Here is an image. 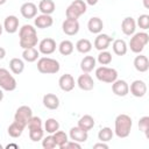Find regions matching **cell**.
Returning <instances> with one entry per match:
<instances>
[{
	"mask_svg": "<svg viewBox=\"0 0 149 149\" xmlns=\"http://www.w3.org/2000/svg\"><path fill=\"white\" fill-rule=\"evenodd\" d=\"M143 6H144V8L149 9V0H143Z\"/></svg>",
	"mask_w": 149,
	"mask_h": 149,
	"instance_id": "obj_46",
	"label": "cell"
},
{
	"mask_svg": "<svg viewBox=\"0 0 149 149\" xmlns=\"http://www.w3.org/2000/svg\"><path fill=\"white\" fill-rule=\"evenodd\" d=\"M76 49L80 54H88L92 50V43L87 38H80L76 43Z\"/></svg>",
	"mask_w": 149,
	"mask_h": 149,
	"instance_id": "obj_31",
	"label": "cell"
},
{
	"mask_svg": "<svg viewBox=\"0 0 149 149\" xmlns=\"http://www.w3.org/2000/svg\"><path fill=\"white\" fill-rule=\"evenodd\" d=\"M129 91L130 93L136 97V98H142L146 95L147 93V84L143 81V80H140V79H136L134 80L130 86H129Z\"/></svg>",
	"mask_w": 149,
	"mask_h": 149,
	"instance_id": "obj_12",
	"label": "cell"
},
{
	"mask_svg": "<svg viewBox=\"0 0 149 149\" xmlns=\"http://www.w3.org/2000/svg\"><path fill=\"white\" fill-rule=\"evenodd\" d=\"M77 85L83 91H91L94 87V81L88 73L83 72V74H80L77 78Z\"/></svg>",
	"mask_w": 149,
	"mask_h": 149,
	"instance_id": "obj_15",
	"label": "cell"
},
{
	"mask_svg": "<svg viewBox=\"0 0 149 149\" xmlns=\"http://www.w3.org/2000/svg\"><path fill=\"white\" fill-rule=\"evenodd\" d=\"M139 128L140 130L146 135V137H149L148 135V130H149V116H142L139 120Z\"/></svg>",
	"mask_w": 149,
	"mask_h": 149,
	"instance_id": "obj_38",
	"label": "cell"
},
{
	"mask_svg": "<svg viewBox=\"0 0 149 149\" xmlns=\"http://www.w3.org/2000/svg\"><path fill=\"white\" fill-rule=\"evenodd\" d=\"M112 48H113V51L115 55L118 56H123L127 54V50H128V45L126 43L125 40H121V38H118V40H114L113 41V44H112Z\"/></svg>",
	"mask_w": 149,
	"mask_h": 149,
	"instance_id": "obj_25",
	"label": "cell"
},
{
	"mask_svg": "<svg viewBox=\"0 0 149 149\" xmlns=\"http://www.w3.org/2000/svg\"><path fill=\"white\" fill-rule=\"evenodd\" d=\"M112 42V37L107 34H102V33H99L94 40V48L99 51H102V50H107V48L109 47Z\"/></svg>",
	"mask_w": 149,
	"mask_h": 149,
	"instance_id": "obj_14",
	"label": "cell"
},
{
	"mask_svg": "<svg viewBox=\"0 0 149 149\" xmlns=\"http://www.w3.org/2000/svg\"><path fill=\"white\" fill-rule=\"evenodd\" d=\"M78 127L88 133V130H91V129L94 127V119H93V116H91V115H88V114L83 115V116L78 120Z\"/></svg>",
	"mask_w": 149,
	"mask_h": 149,
	"instance_id": "obj_27",
	"label": "cell"
},
{
	"mask_svg": "<svg viewBox=\"0 0 149 149\" xmlns=\"http://www.w3.org/2000/svg\"><path fill=\"white\" fill-rule=\"evenodd\" d=\"M69 136H70V139H71L72 141H76V142H79V143L86 142L87 139H88V134H87V132L83 130V129L79 128L78 126L72 127V128L70 129Z\"/></svg>",
	"mask_w": 149,
	"mask_h": 149,
	"instance_id": "obj_18",
	"label": "cell"
},
{
	"mask_svg": "<svg viewBox=\"0 0 149 149\" xmlns=\"http://www.w3.org/2000/svg\"><path fill=\"white\" fill-rule=\"evenodd\" d=\"M112 91L118 97H126L129 93V85L123 79H116L112 83Z\"/></svg>",
	"mask_w": 149,
	"mask_h": 149,
	"instance_id": "obj_11",
	"label": "cell"
},
{
	"mask_svg": "<svg viewBox=\"0 0 149 149\" xmlns=\"http://www.w3.org/2000/svg\"><path fill=\"white\" fill-rule=\"evenodd\" d=\"M56 47H57L56 41L51 37H47V38H43L42 41H40L38 51H40V54H43V55H51L52 52H55Z\"/></svg>",
	"mask_w": 149,
	"mask_h": 149,
	"instance_id": "obj_10",
	"label": "cell"
},
{
	"mask_svg": "<svg viewBox=\"0 0 149 149\" xmlns=\"http://www.w3.org/2000/svg\"><path fill=\"white\" fill-rule=\"evenodd\" d=\"M97 61L100 65H108L112 62V54L107 50H102V51L99 52Z\"/></svg>",
	"mask_w": 149,
	"mask_h": 149,
	"instance_id": "obj_37",
	"label": "cell"
},
{
	"mask_svg": "<svg viewBox=\"0 0 149 149\" xmlns=\"http://www.w3.org/2000/svg\"><path fill=\"white\" fill-rule=\"evenodd\" d=\"M52 23H54V19L51 17V15H48V14H41L34 17V24L36 28H40V29L50 28Z\"/></svg>",
	"mask_w": 149,
	"mask_h": 149,
	"instance_id": "obj_17",
	"label": "cell"
},
{
	"mask_svg": "<svg viewBox=\"0 0 149 149\" xmlns=\"http://www.w3.org/2000/svg\"><path fill=\"white\" fill-rule=\"evenodd\" d=\"M52 136H54V140H55V142H56V146L59 147V148H62V146L69 141L68 134H66L65 132L59 130V129H58L57 132H55V133L52 134Z\"/></svg>",
	"mask_w": 149,
	"mask_h": 149,
	"instance_id": "obj_35",
	"label": "cell"
},
{
	"mask_svg": "<svg viewBox=\"0 0 149 149\" xmlns=\"http://www.w3.org/2000/svg\"><path fill=\"white\" fill-rule=\"evenodd\" d=\"M113 135H114V132L109 127H104V128H101L99 130L98 139L101 142H108V141H111L113 139Z\"/></svg>",
	"mask_w": 149,
	"mask_h": 149,
	"instance_id": "obj_34",
	"label": "cell"
},
{
	"mask_svg": "<svg viewBox=\"0 0 149 149\" xmlns=\"http://www.w3.org/2000/svg\"><path fill=\"white\" fill-rule=\"evenodd\" d=\"M0 149H2V146H1V144H0Z\"/></svg>",
	"mask_w": 149,
	"mask_h": 149,
	"instance_id": "obj_50",
	"label": "cell"
},
{
	"mask_svg": "<svg viewBox=\"0 0 149 149\" xmlns=\"http://www.w3.org/2000/svg\"><path fill=\"white\" fill-rule=\"evenodd\" d=\"M9 69L14 74H20L24 70V62L21 58L14 57L9 61Z\"/></svg>",
	"mask_w": 149,
	"mask_h": 149,
	"instance_id": "obj_30",
	"label": "cell"
},
{
	"mask_svg": "<svg viewBox=\"0 0 149 149\" xmlns=\"http://www.w3.org/2000/svg\"><path fill=\"white\" fill-rule=\"evenodd\" d=\"M98 1H99V0H85L86 5H90V6H94V5H97Z\"/></svg>",
	"mask_w": 149,
	"mask_h": 149,
	"instance_id": "obj_44",
	"label": "cell"
},
{
	"mask_svg": "<svg viewBox=\"0 0 149 149\" xmlns=\"http://www.w3.org/2000/svg\"><path fill=\"white\" fill-rule=\"evenodd\" d=\"M38 37L36 33V28L31 24H23L19 30V43L22 49L34 48L37 45Z\"/></svg>",
	"mask_w": 149,
	"mask_h": 149,
	"instance_id": "obj_1",
	"label": "cell"
},
{
	"mask_svg": "<svg viewBox=\"0 0 149 149\" xmlns=\"http://www.w3.org/2000/svg\"><path fill=\"white\" fill-rule=\"evenodd\" d=\"M6 148H7V149H9V148H16V149H17L19 146H17V144H14V143H10V144H7Z\"/></svg>",
	"mask_w": 149,
	"mask_h": 149,
	"instance_id": "obj_45",
	"label": "cell"
},
{
	"mask_svg": "<svg viewBox=\"0 0 149 149\" xmlns=\"http://www.w3.org/2000/svg\"><path fill=\"white\" fill-rule=\"evenodd\" d=\"M59 129V122L54 119V118H50V119H47V121L44 122V130L49 134H54L55 132H57Z\"/></svg>",
	"mask_w": 149,
	"mask_h": 149,
	"instance_id": "obj_33",
	"label": "cell"
},
{
	"mask_svg": "<svg viewBox=\"0 0 149 149\" xmlns=\"http://www.w3.org/2000/svg\"><path fill=\"white\" fill-rule=\"evenodd\" d=\"M134 68L139 72H147L149 69V59L147 56L139 54L134 58Z\"/></svg>",
	"mask_w": 149,
	"mask_h": 149,
	"instance_id": "obj_22",
	"label": "cell"
},
{
	"mask_svg": "<svg viewBox=\"0 0 149 149\" xmlns=\"http://www.w3.org/2000/svg\"><path fill=\"white\" fill-rule=\"evenodd\" d=\"M38 57H40V51L37 49H35V47L23 49V51H22V58H23V61H26L28 63H33V62L37 61Z\"/></svg>",
	"mask_w": 149,
	"mask_h": 149,
	"instance_id": "obj_28",
	"label": "cell"
},
{
	"mask_svg": "<svg viewBox=\"0 0 149 149\" xmlns=\"http://www.w3.org/2000/svg\"><path fill=\"white\" fill-rule=\"evenodd\" d=\"M61 69L59 62L50 57H41L37 59V70L43 74H54L57 73Z\"/></svg>",
	"mask_w": 149,
	"mask_h": 149,
	"instance_id": "obj_3",
	"label": "cell"
},
{
	"mask_svg": "<svg viewBox=\"0 0 149 149\" xmlns=\"http://www.w3.org/2000/svg\"><path fill=\"white\" fill-rule=\"evenodd\" d=\"M3 29L8 34H14L19 30V19L15 15H8L3 21Z\"/></svg>",
	"mask_w": 149,
	"mask_h": 149,
	"instance_id": "obj_21",
	"label": "cell"
},
{
	"mask_svg": "<svg viewBox=\"0 0 149 149\" xmlns=\"http://www.w3.org/2000/svg\"><path fill=\"white\" fill-rule=\"evenodd\" d=\"M37 6L34 2H24L20 7V13L24 19H34L37 15Z\"/></svg>",
	"mask_w": 149,
	"mask_h": 149,
	"instance_id": "obj_16",
	"label": "cell"
},
{
	"mask_svg": "<svg viewBox=\"0 0 149 149\" xmlns=\"http://www.w3.org/2000/svg\"><path fill=\"white\" fill-rule=\"evenodd\" d=\"M58 85H59V88L64 92H70L74 88V78L72 77V74L70 73H64L59 77L58 79Z\"/></svg>",
	"mask_w": 149,
	"mask_h": 149,
	"instance_id": "obj_13",
	"label": "cell"
},
{
	"mask_svg": "<svg viewBox=\"0 0 149 149\" xmlns=\"http://www.w3.org/2000/svg\"><path fill=\"white\" fill-rule=\"evenodd\" d=\"M42 147L44 149H54V148L57 147L56 146V142L54 140L52 134H50V135H48V136H45V137L42 139Z\"/></svg>",
	"mask_w": 149,
	"mask_h": 149,
	"instance_id": "obj_39",
	"label": "cell"
},
{
	"mask_svg": "<svg viewBox=\"0 0 149 149\" xmlns=\"http://www.w3.org/2000/svg\"><path fill=\"white\" fill-rule=\"evenodd\" d=\"M87 28H88V31L92 33V34H99L102 31V28H104V22L100 17L98 16H94V17H91L87 22Z\"/></svg>",
	"mask_w": 149,
	"mask_h": 149,
	"instance_id": "obj_23",
	"label": "cell"
},
{
	"mask_svg": "<svg viewBox=\"0 0 149 149\" xmlns=\"http://www.w3.org/2000/svg\"><path fill=\"white\" fill-rule=\"evenodd\" d=\"M2 99H3V90L0 88V102L2 101Z\"/></svg>",
	"mask_w": 149,
	"mask_h": 149,
	"instance_id": "obj_47",
	"label": "cell"
},
{
	"mask_svg": "<svg viewBox=\"0 0 149 149\" xmlns=\"http://www.w3.org/2000/svg\"><path fill=\"white\" fill-rule=\"evenodd\" d=\"M121 30L125 35L132 36L136 30V21L132 16H127L121 22Z\"/></svg>",
	"mask_w": 149,
	"mask_h": 149,
	"instance_id": "obj_19",
	"label": "cell"
},
{
	"mask_svg": "<svg viewBox=\"0 0 149 149\" xmlns=\"http://www.w3.org/2000/svg\"><path fill=\"white\" fill-rule=\"evenodd\" d=\"M149 42V35L146 31L134 33L129 41V48L134 54H141Z\"/></svg>",
	"mask_w": 149,
	"mask_h": 149,
	"instance_id": "obj_4",
	"label": "cell"
},
{
	"mask_svg": "<svg viewBox=\"0 0 149 149\" xmlns=\"http://www.w3.org/2000/svg\"><path fill=\"white\" fill-rule=\"evenodd\" d=\"M136 24L143 29V30H147L149 28V15L148 14H142L137 17V21H136Z\"/></svg>",
	"mask_w": 149,
	"mask_h": 149,
	"instance_id": "obj_40",
	"label": "cell"
},
{
	"mask_svg": "<svg viewBox=\"0 0 149 149\" xmlns=\"http://www.w3.org/2000/svg\"><path fill=\"white\" fill-rule=\"evenodd\" d=\"M5 56H6V50H5V48L0 47V59H3Z\"/></svg>",
	"mask_w": 149,
	"mask_h": 149,
	"instance_id": "obj_43",
	"label": "cell"
},
{
	"mask_svg": "<svg viewBox=\"0 0 149 149\" xmlns=\"http://www.w3.org/2000/svg\"><path fill=\"white\" fill-rule=\"evenodd\" d=\"M74 148H76V149H80V148H81L80 143H79V142H76V141H72V140H71V141L69 140L66 143H64V144L62 146L61 149H74Z\"/></svg>",
	"mask_w": 149,
	"mask_h": 149,
	"instance_id": "obj_41",
	"label": "cell"
},
{
	"mask_svg": "<svg viewBox=\"0 0 149 149\" xmlns=\"http://www.w3.org/2000/svg\"><path fill=\"white\" fill-rule=\"evenodd\" d=\"M24 128H26V127L22 126L21 123H19L17 121H13V122L8 126V128H7V133H8V135H9L10 137L16 139V137H20V136L22 135Z\"/></svg>",
	"mask_w": 149,
	"mask_h": 149,
	"instance_id": "obj_26",
	"label": "cell"
},
{
	"mask_svg": "<svg viewBox=\"0 0 149 149\" xmlns=\"http://www.w3.org/2000/svg\"><path fill=\"white\" fill-rule=\"evenodd\" d=\"M95 77L98 80L102 83H108L112 84L118 79V71L113 68H108L105 65H101L95 69Z\"/></svg>",
	"mask_w": 149,
	"mask_h": 149,
	"instance_id": "obj_6",
	"label": "cell"
},
{
	"mask_svg": "<svg viewBox=\"0 0 149 149\" xmlns=\"http://www.w3.org/2000/svg\"><path fill=\"white\" fill-rule=\"evenodd\" d=\"M95 63H97V59L93 56H85L80 61V69L83 72L90 73L95 68Z\"/></svg>",
	"mask_w": 149,
	"mask_h": 149,
	"instance_id": "obj_24",
	"label": "cell"
},
{
	"mask_svg": "<svg viewBox=\"0 0 149 149\" xmlns=\"http://www.w3.org/2000/svg\"><path fill=\"white\" fill-rule=\"evenodd\" d=\"M6 1H7V0H0V6L3 5V3H6Z\"/></svg>",
	"mask_w": 149,
	"mask_h": 149,
	"instance_id": "obj_49",
	"label": "cell"
},
{
	"mask_svg": "<svg viewBox=\"0 0 149 149\" xmlns=\"http://www.w3.org/2000/svg\"><path fill=\"white\" fill-rule=\"evenodd\" d=\"M16 86H17V83L14 76L7 69L0 68V88H2L3 91L10 92V91H14Z\"/></svg>",
	"mask_w": 149,
	"mask_h": 149,
	"instance_id": "obj_7",
	"label": "cell"
},
{
	"mask_svg": "<svg viewBox=\"0 0 149 149\" xmlns=\"http://www.w3.org/2000/svg\"><path fill=\"white\" fill-rule=\"evenodd\" d=\"M73 49H74V45L71 41L69 40H64L62 41L59 44H58V51L61 55L63 56H69L73 52Z\"/></svg>",
	"mask_w": 149,
	"mask_h": 149,
	"instance_id": "obj_32",
	"label": "cell"
},
{
	"mask_svg": "<svg viewBox=\"0 0 149 149\" xmlns=\"http://www.w3.org/2000/svg\"><path fill=\"white\" fill-rule=\"evenodd\" d=\"M42 102H43V106L48 109H57L59 107V98L54 94V93H47L43 95V99H42Z\"/></svg>",
	"mask_w": 149,
	"mask_h": 149,
	"instance_id": "obj_20",
	"label": "cell"
},
{
	"mask_svg": "<svg viewBox=\"0 0 149 149\" xmlns=\"http://www.w3.org/2000/svg\"><path fill=\"white\" fill-rule=\"evenodd\" d=\"M93 148L94 149H98V148H101V149H108V144H106V142H99V143H95L93 144Z\"/></svg>",
	"mask_w": 149,
	"mask_h": 149,
	"instance_id": "obj_42",
	"label": "cell"
},
{
	"mask_svg": "<svg viewBox=\"0 0 149 149\" xmlns=\"http://www.w3.org/2000/svg\"><path fill=\"white\" fill-rule=\"evenodd\" d=\"M2 30H3V26H2L1 23H0V35L2 34Z\"/></svg>",
	"mask_w": 149,
	"mask_h": 149,
	"instance_id": "obj_48",
	"label": "cell"
},
{
	"mask_svg": "<svg viewBox=\"0 0 149 149\" xmlns=\"http://www.w3.org/2000/svg\"><path fill=\"white\" fill-rule=\"evenodd\" d=\"M31 116H33L31 108L29 106H27V105H22L15 112V114H14V121H17L22 126L27 127V125H28L29 120L31 119Z\"/></svg>",
	"mask_w": 149,
	"mask_h": 149,
	"instance_id": "obj_8",
	"label": "cell"
},
{
	"mask_svg": "<svg viewBox=\"0 0 149 149\" xmlns=\"http://www.w3.org/2000/svg\"><path fill=\"white\" fill-rule=\"evenodd\" d=\"M55 8H56V5L52 0H41L38 3V10L42 14L51 15L55 12Z\"/></svg>",
	"mask_w": 149,
	"mask_h": 149,
	"instance_id": "obj_29",
	"label": "cell"
},
{
	"mask_svg": "<svg viewBox=\"0 0 149 149\" xmlns=\"http://www.w3.org/2000/svg\"><path fill=\"white\" fill-rule=\"evenodd\" d=\"M86 9H87V5L84 0H74L68 6L65 10V16L66 19L78 20L83 14L86 13Z\"/></svg>",
	"mask_w": 149,
	"mask_h": 149,
	"instance_id": "obj_5",
	"label": "cell"
},
{
	"mask_svg": "<svg viewBox=\"0 0 149 149\" xmlns=\"http://www.w3.org/2000/svg\"><path fill=\"white\" fill-rule=\"evenodd\" d=\"M79 27L80 26H79L78 20H73V19H65L62 23V30L68 36H73L78 34Z\"/></svg>",
	"mask_w": 149,
	"mask_h": 149,
	"instance_id": "obj_9",
	"label": "cell"
},
{
	"mask_svg": "<svg viewBox=\"0 0 149 149\" xmlns=\"http://www.w3.org/2000/svg\"><path fill=\"white\" fill-rule=\"evenodd\" d=\"M28 130H29V139L33 142H38L44 136L43 127L42 128H33V129H28Z\"/></svg>",
	"mask_w": 149,
	"mask_h": 149,
	"instance_id": "obj_36",
	"label": "cell"
},
{
	"mask_svg": "<svg viewBox=\"0 0 149 149\" xmlns=\"http://www.w3.org/2000/svg\"><path fill=\"white\" fill-rule=\"evenodd\" d=\"M132 127L133 120L128 114H119L114 120V134L120 139L128 137Z\"/></svg>",
	"mask_w": 149,
	"mask_h": 149,
	"instance_id": "obj_2",
	"label": "cell"
}]
</instances>
